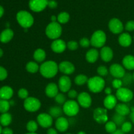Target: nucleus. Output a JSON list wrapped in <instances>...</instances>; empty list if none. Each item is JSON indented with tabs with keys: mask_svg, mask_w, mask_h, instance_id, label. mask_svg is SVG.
<instances>
[{
	"mask_svg": "<svg viewBox=\"0 0 134 134\" xmlns=\"http://www.w3.org/2000/svg\"><path fill=\"white\" fill-rule=\"evenodd\" d=\"M58 70V65L53 60H48L43 62L39 68L41 75L47 79L53 78L56 75Z\"/></svg>",
	"mask_w": 134,
	"mask_h": 134,
	"instance_id": "nucleus-1",
	"label": "nucleus"
},
{
	"mask_svg": "<svg viewBox=\"0 0 134 134\" xmlns=\"http://www.w3.org/2000/svg\"><path fill=\"white\" fill-rule=\"evenodd\" d=\"M16 20L18 24L24 29L31 27L34 23V18L30 13L26 10H20L17 13Z\"/></svg>",
	"mask_w": 134,
	"mask_h": 134,
	"instance_id": "nucleus-2",
	"label": "nucleus"
},
{
	"mask_svg": "<svg viewBox=\"0 0 134 134\" xmlns=\"http://www.w3.org/2000/svg\"><path fill=\"white\" fill-rule=\"evenodd\" d=\"M87 85L90 92L99 93L104 89L105 82L104 79L100 76H94L88 79Z\"/></svg>",
	"mask_w": 134,
	"mask_h": 134,
	"instance_id": "nucleus-3",
	"label": "nucleus"
},
{
	"mask_svg": "<svg viewBox=\"0 0 134 134\" xmlns=\"http://www.w3.org/2000/svg\"><path fill=\"white\" fill-rule=\"evenodd\" d=\"M62 33V27L60 24L58 22H51L46 27V35L51 39L56 40L59 39V37L61 36Z\"/></svg>",
	"mask_w": 134,
	"mask_h": 134,
	"instance_id": "nucleus-4",
	"label": "nucleus"
},
{
	"mask_svg": "<svg viewBox=\"0 0 134 134\" xmlns=\"http://www.w3.org/2000/svg\"><path fill=\"white\" fill-rule=\"evenodd\" d=\"M90 44L95 48H102L104 47L107 41L105 33L102 30H97L92 35L90 38Z\"/></svg>",
	"mask_w": 134,
	"mask_h": 134,
	"instance_id": "nucleus-5",
	"label": "nucleus"
},
{
	"mask_svg": "<svg viewBox=\"0 0 134 134\" xmlns=\"http://www.w3.org/2000/svg\"><path fill=\"white\" fill-rule=\"evenodd\" d=\"M63 112L68 116H74L79 112V105L78 102L73 99L65 102L63 105Z\"/></svg>",
	"mask_w": 134,
	"mask_h": 134,
	"instance_id": "nucleus-6",
	"label": "nucleus"
},
{
	"mask_svg": "<svg viewBox=\"0 0 134 134\" xmlns=\"http://www.w3.org/2000/svg\"><path fill=\"white\" fill-rule=\"evenodd\" d=\"M41 106V103L39 99L34 97H28L24 102V107L28 112H36L39 111Z\"/></svg>",
	"mask_w": 134,
	"mask_h": 134,
	"instance_id": "nucleus-7",
	"label": "nucleus"
},
{
	"mask_svg": "<svg viewBox=\"0 0 134 134\" xmlns=\"http://www.w3.org/2000/svg\"><path fill=\"white\" fill-rule=\"evenodd\" d=\"M117 99L123 103L129 102L133 99V93L129 88L125 87H121L118 89L116 92V96Z\"/></svg>",
	"mask_w": 134,
	"mask_h": 134,
	"instance_id": "nucleus-8",
	"label": "nucleus"
},
{
	"mask_svg": "<svg viewBox=\"0 0 134 134\" xmlns=\"http://www.w3.org/2000/svg\"><path fill=\"white\" fill-rule=\"evenodd\" d=\"M93 118L99 124L106 123L108 121L107 109L102 107H98L94 111Z\"/></svg>",
	"mask_w": 134,
	"mask_h": 134,
	"instance_id": "nucleus-9",
	"label": "nucleus"
},
{
	"mask_svg": "<svg viewBox=\"0 0 134 134\" xmlns=\"http://www.w3.org/2000/svg\"><path fill=\"white\" fill-rule=\"evenodd\" d=\"M48 0H30L29 7L32 11L39 13L48 6Z\"/></svg>",
	"mask_w": 134,
	"mask_h": 134,
	"instance_id": "nucleus-10",
	"label": "nucleus"
},
{
	"mask_svg": "<svg viewBox=\"0 0 134 134\" xmlns=\"http://www.w3.org/2000/svg\"><path fill=\"white\" fill-rule=\"evenodd\" d=\"M109 28L110 31L115 34H121L124 30V25L121 20L116 18H113L110 20L109 22Z\"/></svg>",
	"mask_w": 134,
	"mask_h": 134,
	"instance_id": "nucleus-11",
	"label": "nucleus"
},
{
	"mask_svg": "<svg viewBox=\"0 0 134 134\" xmlns=\"http://www.w3.org/2000/svg\"><path fill=\"white\" fill-rule=\"evenodd\" d=\"M37 122L39 126L44 128H50L52 126L53 120L49 114L43 113H40L37 117Z\"/></svg>",
	"mask_w": 134,
	"mask_h": 134,
	"instance_id": "nucleus-12",
	"label": "nucleus"
},
{
	"mask_svg": "<svg viewBox=\"0 0 134 134\" xmlns=\"http://www.w3.org/2000/svg\"><path fill=\"white\" fill-rule=\"evenodd\" d=\"M109 72L116 79H122L126 74L125 68L119 64H112L109 68Z\"/></svg>",
	"mask_w": 134,
	"mask_h": 134,
	"instance_id": "nucleus-13",
	"label": "nucleus"
},
{
	"mask_svg": "<svg viewBox=\"0 0 134 134\" xmlns=\"http://www.w3.org/2000/svg\"><path fill=\"white\" fill-rule=\"evenodd\" d=\"M77 101L78 103L80 106H81L83 108H88L91 106L92 98L90 94L86 92H82L79 94L77 97Z\"/></svg>",
	"mask_w": 134,
	"mask_h": 134,
	"instance_id": "nucleus-14",
	"label": "nucleus"
},
{
	"mask_svg": "<svg viewBox=\"0 0 134 134\" xmlns=\"http://www.w3.org/2000/svg\"><path fill=\"white\" fill-rule=\"evenodd\" d=\"M59 90L62 92H68L71 90V81L68 75H63L60 77L58 80Z\"/></svg>",
	"mask_w": 134,
	"mask_h": 134,
	"instance_id": "nucleus-15",
	"label": "nucleus"
},
{
	"mask_svg": "<svg viewBox=\"0 0 134 134\" xmlns=\"http://www.w3.org/2000/svg\"><path fill=\"white\" fill-rule=\"evenodd\" d=\"M58 69L64 75H69L74 73L75 70V65L69 61H63L58 65Z\"/></svg>",
	"mask_w": 134,
	"mask_h": 134,
	"instance_id": "nucleus-16",
	"label": "nucleus"
},
{
	"mask_svg": "<svg viewBox=\"0 0 134 134\" xmlns=\"http://www.w3.org/2000/svg\"><path fill=\"white\" fill-rule=\"evenodd\" d=\"M51 49L54 52L60 54L64 52L67 48V43L64 40L60 39H56L51 43Z\"/></svg>",
	"mask_w": 134,
	"mask_h": 134,
	"instance_id": "nucleus-17",
	"label": "nucleus"
},
{
	"mask_svg": "<svg viewBox=\"0 0 134 134\" xmlns=\"http://www.w3.org/2000/svg\"><path fill=\"white\" fill-rule=\"evenodd\" d=\"M69 121L68 119L62 116L58 118L55 122L56 128L60 132H65L69 128Z\"/></svg>",
	"mask_w": 134,
	"mask_h": 134,
	"instance_id": "nucleus-18",
	"label": "nucleus"
},
{
	"mask_svg": "<svg viewBox=\"0 0 134 134\" xmlns=\"http://www.w3.org/2000/svg\"><path fill=\"white\" fill-rule=\"evenodd\" d=\"M100 57L105 62H109L113 58V51L109 47H102L100 51Z\"/></svg>",
	"mask_w": 134,
	"mask_h": 134,
	"instance_id": "nucleus-19",
	"label": "nucleus"
},
{
	"mask_svg": "<svg viewBox=\"0 0 134 134\" xmlns=\"http://www.w3.org/2000/svg\"><path fill=\"white\" fill-rule=\"evenodd\" d=\"M103 105L106 109H113L117 105V98L113 94L107 96L103 100Z\"/></svg>",
	"mask_w": 134,
	"mask_h": 134,
	"instance_id": "nucleus-20",
	"label": "nucleus"
},
{
	"mask_svg": "<svg viewBox=\"0 0 134 134\" xmlns=\"http://www.w3.org/2000/svg\"><path fill=\"white\" fill-rule=\"evenodd\" d=\"M14 91L13 89L9 86H3L0 88V99L8 100L13 97Z\"/></svg>",
	"mask_w": 134,
	"mask_h": 134,
	"instance_id": "nucleus-21",
	"label": "nucleus"
},
{
	"mask_svg": "<svg viewBox=\"0 0 134 134\" xmlns=\"http://www.w3.org/2000/svg\"><path fill=\"white\" fill-rule=\"evenodd\" d=\"M58 86L54 82L48 84L45 88V94L48 98H55L58 94Z\"/></svg>",
	"mask_w": 134,
	"mask_h": 134,
	"instance_id": "nucleus-22",
	"label": "nucleus"
},
{
	"mask_svg": "<svg viewBox=\"0 0 134 134\" xmlns=\"http://www.w3.org/2000/svg\"><path fill=\"white\" fill-rule=\"evenodd\" d=\"M14 37V31L10 28H6L0 34V42L2 43H7L13 39Z\"/></svg>",
	"mask_w": 134,
	"mask_h": 134,
	"instance_id": "nucleus-23",
	"label": "nucleus"
},
{
	"mask_svg": "<svg viewBox=\"0 0 134 134\" xmlns=\"http://www.w3.org/2000/svg\"><path fill=\"white\" fill-rule=\"evenodd\" d=\"M119 43L122 47H128L132 43V36L128 33H122L119 37Z\"/></svg>",
	"mask_w": 134,
	"mask_h": 134,
	"instance_id": "nucleus-24",
	"label": "nucleus"
},
{
	"mask_svg": "<svg viewBox=\"0 0 134 134\" xmlns=\"http://www.w3.org/2000/svg\"><path fill=\"white\" fill-rule=\"evenodd\" d=\"M99 57V52L96 48H91L86 54V61L90 64H94L98 60Z\"/></svg>",
	"mask_w": 134,
	"mask_h": 134,
	"instance_id": "nucleus-25",
	"label": "nucleus"
},
{
	"mask_svg": "<svg viewBox=\"0 0 134 134\" xmlns=\"http://www.w3.org/2000/svg\"><path fill=\"white\" fill-rule=\"evenodd\" d=\"M122 65L128 70H134V56L133 55H126L122 59Z\"/></svg>",
	"mask_w": 134,
	"mask_h": 134,
	"instance_id": "nucleus-26",
	"label": "nucleus"
},
{
	"mask_svg": "<svg viewBox=\"0 0 134 134\" xmlns=\"http://www.w3.org/2000/svg\"><path fill=\"white\" fill-rule=\"evenodd\" d=\"M115 111L116 113L119 114L122 116H126L130 113V108L126 104L124 103H119L115 107Z\"/></svg>",
	"mask_w": 134,
	"mask_h": 134,
	"instance_id": "nucleus-27",
	"label": "nucleus"
},
{
	"mask_svg": "<svg viewBox=\"0 0 134 134\" xmlns=\"http://www.w3.org/2000/svg\"><path fill=\"white\" fill-rule=\"evenodd\" d=\"M12 115L9 113H3L0 115V124L2 126L7 127L12 122Z\"/></svg>",
	"mask_w": 134,
	"mask_h": 134,
	"instance_id": "nucleus-28",
	"label": "nucleus"
},
{
	"mask_svg": "<svg viewBox=\"0 0 134 134\" xmlns=\"http://www.w3.org/2000/svg\"><path fill=\"white\" fill-rule=\"evenodd\" d=\"M34 58L37 62H43L46 58V52L42 48H37L34 51Z\"/></svg>",
	"mask_w": 134,
	"mask_h": 134,
	"instance_id": "nucleus-29",
	"label": "nucleus"
},
{
	"mask_svg": "<svg viewBox=\"0 0 134 134\" xmlns=\"http://www.w3.org/2000/svg\"><path fill=\"white\" fill-rule=\"evenodd\" d=\"M63 109L61 107L58 106H53L51 107L49 109V115L52 116V118H58L62 116V115L63 113Z\"/></svg>",
	"mask_w": 134,
	"mask_h": 134,
	"instance_id": "nucleus-30",
	"label": "nucleus"
},
{
	"mask_svg": "<svg viewBox=\"0 0 134 134\" xmlns=\"http://www.w3.org/2000/svg\"><path fill=\"white\" fill-rule=\"evenodd\" d=\"M39 68L40 67L39 66L37 63L34 61L29 62L27 63V64L26 65V70L30 73H37L38 71H39Z\"/></svg>",
	"mask_w": 134,
	"mask_h": 134,
	"instance_id": "nucleus-31",
	"label": "nucleus"
},
{
	"mask_svg": "<svg viewBox=\"0 0 134 134\" xmlns=\"http://www.w3.org/2000/svg\"><path fill=\"white\" fill-rule=\"evenodd\" d=\"M88 81V78L87 76L83 74H80L79 75L76 76L75 78L74 82L78 86H82V85L87 83Z\"/></svg>",
	"mask_w": 134,
	"mask_h": 134,
	"instance_id": "nucleus-32",
	"label": "nucleus"
},
{
	"mask_svg": "<svg viewBox=\"0 0 134 134\" xmlns=\"http://www.w3.org/2000/svg\"><path fill=\"white\" fill-rule=\"evenodd\" d=\"M70 16L67 12H62L58 15L57 21L59 24H66L69 22Z\"/></svg>",
	"mask_w": 134,
	"mask_h": 134,
	"instance_id": "nucleus-33",
	"label": "nucleus"
},
{
	"mask_svg": "<svg viewBox=\"0 0 134 134\" xmlns=\"http://www.w3.org/2000/svg\"><path fill=\"white\" fill-rule=\"evenodd\" d=\"M10 107V104L9 101L0 99V113L1 114L8 113Z\"/></svg>",
	"mask_w": 134,
	"mask_h": 134,
	"instance_id": "nucleus-34",
	"label": "nucleus"
},
{
	"mask_svg": "<svg viewBox=\"0 0 134 134\" xmlns=\"http://www.w3.org/2000/svg\"><path fill=\"white\" fill-rule=\"evenodd\" d=\"M112 120V121H113L117 126H122L125 122V116L119 115L116 113L113 116Z\"/></svg>",
	"mask_w": 134,
	"mask_h": 134,
	"instance_id": "nucleus-35",
	"label": "nucleus"
},
{
	"mask_svg": "<svg viewBox=\"0 0 134 134\" xmlns=\"http://www.w3.org/2000/svg\"><path fill=\"white\" fill-rule=\"evenodd\" d=\"M26 129L30 133H35L38 129V123L36 122L35 120H30L27 123Z\"/></svg>",
	"mask_w": 134,
	"mask_h": 134,
	"instance_id": "nucleus-36",
	"label": "nucleus"
},
{
	"mask_svg": "<svg viewBox=\"0 0 134 134\" xmlns=\"http://www.w3.org/2000/svg\"><path fill=\"white\" fill-rule=\"evenodd\" d=\"M105 128L106 131H107L108 133H112L114 132L116 130V128H117V126L115 124V123L113 121H107L105 123Z\"/></svg>",
	"mask_w": 134,
	"mask_h": 134,
	"instance_id": "nucleus-37",
	"label": "nucleus"
},
{
	"mask_svg": "<svg viewBox=\"0 0 134 134\" xmlns=\"http://www.w3.org/2000/svg\"><path fill=\"white\" fill-rule=\"evenodd\" d=\"M55 102L60 105H64L66 102V98L62 93H58L54 98Z\"/></svg>",
	"mask_w": 134,
	"mask_h": 134,
	"instance_id": "nucleus-38",
	"label": "nucleus"
},
{
	"mask_svg": "<svg viewBox=\"0 0 134 134\" xmlns=\"http://www.w3.org/2000/svg\"><path fill=\"white\" fill-rule=\"evenodd\" d=\"M97 73L100 77H103V76H106L108 75L109 70L107 67L105 65H100L97 69Z\"/></svg>",
	"mask_w": 134,
	"mask_h": 134,
	"instance_id": "nucleus-39",
	"label": "nucleus"
},
{
	"mask_svg": "<svg viewBox=\"0 0 134 134\" xmlns=\"http://www.w3.org/2000/svg\"><path fill=\"white\" fill-rule=\"evenodd\" d=\"M132 129V124L130 122H125L121 126V130L125 133H128L130 132Z\"/></svg>",
	"mask_w": 134,
	"mask_h": 134,
	"instance_id": "nucleus-40",
	"label": "nucleus"
},
{
	"mask_svg": "<svg viewBox=\"0 0 134 134\" xmlns=\"http://www.w3.org/2000/svg\"><path fill=\"white\" fill-rule=\"evenodd\" d=\"M132 80H133L132 75H131L130 73H126L125 75L123 77V78L122 79L123 85H129V84H130L131 82H132Z\"/></svg>",
	"mask_w": 134,
	"mask_h": 134,
	"instance_id": "nucleus-41",
	"label": "nucleus"
},
{
	"mask_svg": "<svg viewBox=\"0 0 134 134\" xmlns=\"http://www.w3.org/2000/svg\"><path fill=\"white\" fill-rule=\"evenodd\" d=\"M28 91L26 88H20L18 92V96L20 98L23 99H26V98H28Z\"/></svg>",
	"mask_w": 134,
	"mask_h": 134,
	"instance_id": "nucleus-42",
	"label": "nucleus"
},
{
	"mask_svg": "<svg viewBox=\"0 0 134 134\" xmlns=\"http://www.w3.org/2000/svg\"><path fill=\"white\" fill-rule=\"evenodd\" d=\"M67 47L70 51H75L79 47L78 43L76 41H69L67 43Z\"/></svg>",
	"mask_w": 134,
	"mask_h": 134,
	"instance_id": "nucleus-43",
	"label": "nucleus"
},
{
	"mask_svg": "<svg viewBox=\"0 0 134 134\" xmlns=\"http://www.w3.org/2000/svg\"><path fill=\"white\" fill-rule=\"evenodd\" d=\"M112 85H113V87L114 88L118 90V89L122 87V85H123L122 81V79H115L113 81Z\"/></svg>",
	"mask_w": 134,
	"mask_h": 134,
	"instance_id": "nucleus-44",
	"label": "nucleus"
},
{
	"mask_svg": "<svg viewBox=\"0 0 134 134\" xmlns=\"http://www.w3.org/2000/svg\"><path fill=\"white\" fill-rule=\"evenodd\" d=\"M8 72L4 67L0 65V81H4L7 78Z\"/></svg>",
	"mask_w": 134,
	"mask_h": 134,
	"instance_id": "nucleus-45",
	"label": "nucleus"
},
{
	"mask_svg": "<svg viewBox=\"0 0 134 134\" xmlns=\"http://www.w3.org/2000/svg\"><path fill=\"white\" fill-rule=\"evenodd\" d=\"M79 44L82 47H83V48H87V47H88L89 46H90V44H90V39H88V38L86 37L82 38V39L79 41Z\"/></svg>",
	"mask_w": 134,
	"mask_h": 134,
	"instance_id": "nucleus-46",
	"label": "nucleus"
},
{
	"mask_svg": "<svg viewBox=\"0 0 134 134\" xmlns=\"http://www.w3.org/2000/svg\"><path fill=\"white\" fill-rule=\"evenodd\" d=\"M125 29L128 31H134V20H130L126 24Z\"/></svg>",
	"mask_w": 134,
	"mask_h": 134,
	"instance_id": "nucleus-47",
	"label": "nucleus"
},
{
	"mask_svg": "<svg viewBox=\"0 0 134 134\" xmlns=\"http://www.w3.org/2000/svg\"><path fill=\"white\" fill-rule=\"evenodd\" d=\"M68 97H69V98H71V99H75V98H77L78 97V93H77V92L75 90H70L69 92H68Z\"/></svg>",
	"mask_w": 134,
	"mask_h": 134,
	"instance_id": "nucleus-48",
	"label": "nucleus"
},
{
	"mask_svg": "<svg viewBox=\"0 0 134 134\" xmlns=\"http://www.w3.org/2000/svg\"><path fill=\"white\" fill-rule=\"evenodd\" d=\"M58 3L55 0H49L48 1V7L51 9H55L57 7Z\"/></svg>",
	"mask_w": 134,
	"mask_h": 134,
	"instance_id": "nucleus-49",
	"label": "nucleus"
},
{
	"mask_svg": "<svg viewBox=\"0 0 134 134\" xmlns=\"http://www.w3.org/2000/svg\"><path fill=\"white\" fill-rule=\"evenodd\" d=\"M1 134H13V130L8 127H5L2 130V133Z\"/></svg>",
	"mask_w": 134,
	"mask_h": 134,
	"instance_id": "nucleus-50",
	"label": "nucleus"
},
{
	"mask_svg": "<svg viewBox=\"0 0 134 134\" xmlns=\"http://www.w3.org/2000/svg\"><path fill=\"white\" fill-rule=\"evenodd\" d=\"M130 117L131 120L132 122L134 124V107H131L130 108Z\"/></svg>",
	"mask_w": 134,
	"mask_h": 134,
	"instance_id": "nucleus-51",
	"label": "nucleus"
},
{
	"mask_svg": "<svg viewBox=\"0 0 134 134\" xmlns=\"http://www.w3.org/2000/svg\"><path fill=\"white\" fill-rule=\"evenodd\" d=\"M47 134H58V132L56 129L51 128L47 130Z\"/></svg>",
	"mask_w": 134,
	"mask_h": 134,
	"instance_id": "nucleus-52",
	"label": "nucleus"
},
{
	"mask_svg": "<svg viewBox=\"0 0 134 134\" xmlns=\"http://www.w3.org/2000/svg\"><path fill=\"white\" fill-rule=\"evenodd\" d=\"M105 93L107 94V96L108 95H111L112 94V90H111V88L109 87H107L105 89Z\"/></svg>",
	"mask_w": 134,
	"mask_h": 134,
	"instance_id": "nucleus-53",
	"label": "nucleus"
},
{
	"mask_svg": "<svg viewBox=\"0 0 134 134\" xmlns=\"http://www.w3.org/2000/svg\"><path fill=\"white\" fill-rule=\"evenodd\" d=\"M4 12H5V10H4L3 7L1 5H0V18L3 16Z\"/></svg>",
	"mask_w": 134,
	"mask_h": 134,
	"instance_id": "nucleus-54",
	"label": "nucleus"
},
{
	"mask_svg": "<svg viewBox=\"0 0 134 134\" xmlns=\"http://www.w3.org/2000/svg\"><path fill=\"white\" fill-rule=\"evenodd\" d=\"M111 134H124V132L121 130V129H119V130H116L115 132H114L113 133H111Z\"/></svg>",
	"mask_w": 134,
	"mask_h": 134,
	"instance_id": "nucleus-55",
	"label": "nucleus"
},
{
	"mask_svg": "<svg viewBox=\"0 0 134 134\" xmlns=\"http://www.w3.org/2000/svg\"><path fill=\"white\" fill-rule=\"evenodd\" d=\"M51 22H57V16L55 15H52V16L51 17Z\"/></svg>",
	"mask_w": 134,
	"mask_h": 134,
	"instance_id": "nucleus-56",
	"label": "nucleus"
},
{
	"mask_svg": "<svg viewBox=\"0 0 134 134\" xmlns=\"http://www.w3.org/2000/svg\"><path fill=\"white\" fill-rule=\"evenodd\" d=\"M3 56V51L2 48H0V58H1Z\"/></svg>",
	"mask_w": 134,
	"mask_h": 134,
	"instance_id": "nucleus-57",
	"label": "nucleus"
},
{
	"mask_svg": "<svg viewBox=\"0 0 134 134\" xmlns=\"http://www.w3.org/2000/svg\"><path fill=\"white\" fill-rule=\"evenodd\" d=\"M77 134H86L85 132H83V131H80L79 132H78Z\"/></svg>",
	"mask_w": 134,
	"mask_h": 134,
	"instance_id": "nucleus-58",
	"label": "nucleus"
},
{
	"mask_svg": "<svg viewBox=\"0 0 134 134\" xmlns=\"http://www.w3.org/2000/svg\"><path fill=\"white\" fill-rule=\"evenodd\" d=\"M2 126L1 125V124H0V134H1L2 133Z\"/></svg>",
	"mask_w": 134,
	"mask_h": 134,
	"instance_id": "nucleus-59",
	"label": "nucleus"
},
{
	"mask_svg": "<svg viewBox=\"0 0 134 134\" xmlns=\"http://www.w3.org/2000/svg\"><path fill=\"white\" fill-rule=\"evenodd\" d=\"M25 134H37V133H30V132H28V133H25Z\"/></svg>",
	"mask_w": 134,
	"mask_h": 134,
	"instance_id": "nucleus-60",
	"label": "nucleus"
},
{
	"mask_svg": "<svg viewBox=\"0 0 134 134\" xmlns=\"http://www.w3.org/2000/svg\"><path fill=\"white\" fill-rule=\"evenodd\" d=\"M132 77H133V81H134V72L133 73V74H132Z\"/></svg>",
	"mask_w": 134,
	"mask_h": 134,
	"instance_id": "nucleus-61",
	"label": "nucleus"
},
{
	"mask_svg": "<svg viewBox=\"0 0 134 134\" xmlns=\"http://www.w3.org/2000/svg\"><path fill=\"white\" fill-rule=\"evenodd\" d=\"M67 134H71V133H67Z\"/></svg>",
	"mask_w": 134,
	"mask_h": 134,
	"instance_id": "nucleus-62",
	"label": "nucleus"
},
{
	"mask_svg": "<svg viewBox=\"0 0 134 134\" xmlns=\"http://www.w3.org/2000/svg\"><path fill=\"white\" fill-rule=\"evenodd\" d=\"M133 39H134V36H133Z\"/></svg>",
	"mask_w": 134,
	"mask_h": 134,
	"instance_id": "nucleus-63",
	"label": "nucleus"
}]
</instances>
